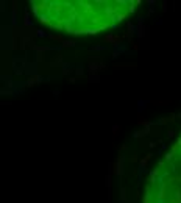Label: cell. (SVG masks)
Returning <instances> with one entry per match:
<instances>
[{"instance_id":"6da1fadb","label":"cell","mask_w":181,"mask_h":203,"mask_svg":"<svg viewBox=\"0 0 181 203\" xmlns=\"http://www.w3.org/2000/svg\"><path fill=\"white\" fill-rule=\"evenodd\" d=\"M139 2L133 0H38L35 16L50 28L72 35H94L114 27L130 16Z\"/></svg>"},{"instance_id":"7a4b0ae2","label":"cell","mask_w":181,"mask_h":203,"mask_svg":"<svg viewBox=\"0 0 181 203\" xmlns=\"http://www.w3.org/2000/svg\"><path fill=\"white\" fill-rule=\"evenodd\" d=\"M142 203H181V135L150 172Z\"/></svg>"}]
</instances>
